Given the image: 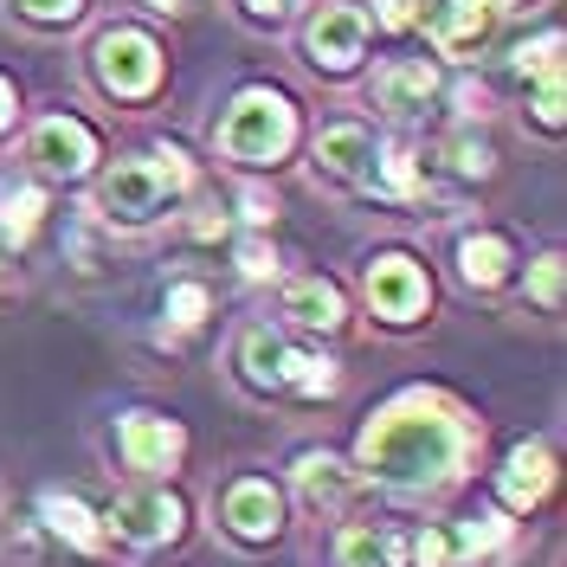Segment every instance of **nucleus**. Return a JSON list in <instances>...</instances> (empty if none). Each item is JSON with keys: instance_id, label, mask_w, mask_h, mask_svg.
I'll use <instances>...</instances> for the list:
<instances>
[{"instance_id": "1", "label": "nucleus", "mask_w": 567, "mask_h": 567, "mask_svg": "<svg viewBox=\"0 0 567 567\" xmlns=\"http://www.w3.org/2000/svg\"><path fill=\"white\" fill-rule=\"evenodd\" d=\"M484 458V413L452 388H400L374 406L354 439V477L406 503H439Z\"/></svg>"}, {"instance_id": "2", "label": "nucleus", "mask_w": 567, "mask_h": 567, "mask_svg": "<svg viewBox=\"0 0 567 567\" xmlns=\"http://www.w3.org/2000/svg\"><path fill=\"white\" fill-rule=\"evenodd\" d=\"M194 187H200L194 155L181 142H155L142 155H116V162H104L91 175V213L104 226H116V233H142V226L168 219Z\"/></svg>"}, {"instance_id": "3", "label": "nucleus", "mask_w": 567, "mask_h": 567, "mask_svg": "<svg viewBox=\"0 0 567 567\" xmlns=\"http://www.w3.org/2000/svg\"><path fill=\"white\" fill-rule=\"evenodd\" d=\"M297 142H303V110H297V97L284 84H246V91H233L226 110H219V123H213V148L233 168H246V175H265V168L290 162Z\"/></svg>"}, {"instance_id": "4", "label": "nucleus", "mask_w": 567, "mask_h": 567, "mask_svg": "<svg viewBox=\"0 0 567 567\" xmlns=\"http://www.w3.org/2000/svg\"><path fill=\"white\" fill-rule=\"evenodd\" d=\"M84 78H91V91L110 97V104H148L168 84V45L148 33V27H136V20H116V27H104V33L91 39Z\"/></svg>"}, {"instance_id": "5", "label": "nucleus", "mask_w": 567, "mask_h": 567, "mask_svg": "<svg viewBox=\"0 0 567 567\" xmlns=\"http://www.w3.org/2000/svg\"><path fill=\"white\" fill-rule=\"evenodd\" d=\"M104 516V535L116 548H136V555H155V548H175L187 542V523H194V509H187V496L168 484V477H136V484H123V491L110 496Z\"/></svg>"}, {"instance_id": "6", "label": "nucleus", "mask_w": 567, "mask_h": 567, "mask_svg": "<svg viewBox=\"0 0 567 567\" xmlns=\"http://www.w3.org/2000/svg\"><path fill=\"white\" fill-rule=\"evenodd\" d=\"M368 39H374V20H368L361 0H317L303 13V27H297V52H303V65L317 78L349 84L368 65Z\"/></svg>"}, {"instance_id": "7", "label": "nucleus", "mask_w": 567, "mask_h": 567, "mask_svg": "<svg viewBox=\"0 0 567 567\" xmlns=\"http://www.w3.org/2000/svg\"><path fill=\"white\" fill-rule=\"evenodd\" d=\"M361 297H368V310L381 329H420L432 317V271H425L420 251L406 246H381L361 258Z\"/></svg>"}, {"instance_id": "8", "label": "nucleus", "mask_w": 567, "mask_h": 567, "mask_svg": "<svg viewBox=\"0 0 567 567\" xmlns=\"http://www.w3.org/2000/svg\"><path fill=\"white\" fill-rule=\"evenodd\" d=\"M20 155H27V175H39L45 187H65V181H91L104 168V136L78 110H45L27 130Z\"/></svg>"}, {"instance_id": "9", "label": "nucleus", "mask_w": 567, "mask_h": 567, "mask_svg": "<svg viewBox=\"0 0 567 567\" xmlns=\"http://www.w3.org/2000/svg\"><path fill=\"white\" fill-rule=\"evenodd\" d=\"M116 458L130 477H175L187 464V425L162 406H130L116 413Z\"/></svg>"}, {"instance_id": "10", "label": "nucleus", "mask_w": 567, "mask_h": 567, "mask_svg": "<svg viewBox=\"0 0 567 567\" xmlns=\"http://www.w3.org/2000/svg\"><path fill=\"white\" fill-rule=\"evenodd\" d=\"M219 529L233 535L239 548H271V542H284V529H290V503H284V491L265 477V471H239L226 491H219Z\"/></svg>"}, {"instance_id": "11", "label": "nucleus", "mask_w": 567, "mask_h": 567, "mask_svg": "<svg viewBox=\"0 0 567 567\" xmlns=\"http://www.w3.org/2000/svg\"><path fill=\"white\" fill-rule=\"evenodd\" d=\"M278 329L290 336H310V342H329L349 329V290L322 271H297V278H278Z\"/></svg>"}, {"instance_id": "12", "label": "nucleus", "mask_w": 567, "mask_h": 567, "mask_svg": "<svg viewBox=\"0 0 567 567\" xmlns=\"http://www.w3.org/2000/svg\"><path fill=\"white\" fill-rule=\"evenodd\" d=\"M561 484V464H555V445L548 439H516L503 464H496V503L509 516H535L548 496Z\"/></svg>"}, {"instance_id": "13", "label": "nucleus", "mask_w": 567, "mask_h": 567, "mask_svg": "<svg viewBox=\"0 0 567 567\" xmlns=\"http://www.w3.org/2000/svg\"><path fill=\"white\" fill-rule=\"evenodd\" d=\"M445 97V65L439 59H388L368 78V104L388 110L393 123H413Z\"/></svg>"}, {"instance_id": "14", "label": "nucleus", "mask_w": 567, "mask_h": 567, "mask_svg": "<svg viewBox=\"0 0 567 567\" xmlns=\"http://www.w3.org/2000/svg\"><path fill=\"white\" fill-rule=\"evenodd\" d=\"M368 200H388V207H420L432 194V168H425L420 142L413 136H374V162L361 181Z\"/></svg>"}, {"instance_id": "15", "label": "nucleus", "mask_w": 567, "mask_h": 567, "mask_svg": "<svg viewBox=\"0 0 567 567\" xmlns=\"http://www.w3.org/2000/svg\"><path fill=\"white\" fill-rule=\"evenodd\" d=\"M297 354L303 342H290V329H271V322H251L239 336V381L265 400H290V381H297Z\"/></svg>"}, {"instance_id": "16", "label": "nucleus", "mask_w": 567, "mask_h": 567, "mask_svg": "<svg viewBox=\"0 0 567 567\" xmlns=\"http://www.w3.org/2000/svg\"><path fill=\"white\" fill-rule=\"evenodd\" d=\"M310 155H317V181L361 194L368 162H374V123H361V116H329L317 130V148H310Z\"/></svg>"}, {"instance_id": "17", "label": "nucleus", "mask_w": 567, "mask_h": 567, "mask_svg": "<svg viewBox=\"0 0 567 567\" xmlns=\"http://www.w3.org/2000/svg\"><path fill=\"white\" fill-rule=\"evenodd\" d=\"M290 484H297V496H303V509H317V516L349 509L354 491H361L354 464L342 458V452H329V445H303V452L290 458Z\"/></svg>"}, {"instance_id": "18", "label": "nucleus", "mask_w": 567, "mask_h": 567, "mask_svg": "<svg viewBox=\"0 0 567 567\" xmlns=\"http://www.w3.org/2000/svg\"><path fill=\"white\" fill-rule=\"evenodd\" d=\"M503 20L491 0H439L432 7V20H425V45H432V59H471L491 27Z\"/></svg>"}, {"instance_id": "19", "label": "nucleus", "mask_w": 567, "mask_h": 567, "mask_svg": "<svg viewBox=\"0 0 567 567\" xmlns=\"http://www.w3.org/2000/svg\"><path fill=\"white\" fill-rule=\"evenodd\" d=\"M45 219H52V187L39 175H7L0 181V251H20L33 246L39 233H45Z\"/></svg>"}, {"instance_id": "20", "label": "nucleus", "mask_w": 567, "mask_h": 567, "mask_svg": "<svg viewBox=\"0 0 567 567\" xmlns=\"http://www.w3.org/2000/svg\"><path fill=\"white\" fill-rule=\"evenodd\" d=\"M516 271H523V251L509 233H496V226L458 233V278L471 290H503V284H516Z\"/></svg>"}, {"instance_id": "21", "label": "nucleus", "mask_w": 567, "mask_h": 567, "mask_svg": "<svg viewBox=\"0 0 567 567\" xmlns=\"http://www.w3.org/2000/svg\"><path fill=\"white\" fill-rule=\"evenodd\" d=\"M39 529L52 535V542H65L71 555H104L110 548L104 516H97L78 491H45L39 496Z\"/></svg>"}, {"instance_id": "22", "label": "nucleus", "mask_w": 567, "mask_h": 567, "mask_svg": "<svg viewBox=\"0 0 567 567\" xmlns=\"http://www.w3.org/2000/svg\"><path fill=\"white\" fill-rule=\"evenodd\" d=\"M329 561L336 567H413L406 561V529H388V523H342Z\"/></svg>"}, {"instance_id": "23", "label": "nucleus", "mask_w": 567, "mask_h": 567, "mask_svg": "<svg viewBox=\"0 0 567 567\" xmlns=\"http://www.w3.org/2000/svg\"><path fill=\"white\" fill-rule=\"evenodd\" d=\"M509 542H516V516H509L503 503H496V509H477V516L452 523V567L496 561V555H509Z\"/></svg>"}, {"instance_id": "24", "label": "nucleus", "mask_w": 567, "mask_h": 567, "mask_svg": "<svg viewBox=\"0 0 567 567\" xmlns=\"http://www.w3.org/2000/svg\"><path fill=\"white\" fill-rule=\"evenodd\" d=\"M439 155H445V175L452 181H477V187H484V181L503 175V148L491 142L484 123H458L452 136L439 142Z\"/></svg>"}, {"instance_id": "25", "label": "nucleus", "mask_w": 567, "mask_h": 567, "mask_svg": "<svg viewBox=\"0 0 567 567\" xmlns=\"http://www.w3.org/2000/svg\"><path fill=\"white\" fill-rule=\"evenodd\" d=\"M207 317H213V284L207 278H175L162 290V342H168V349L187 342V336H200Z\"/></svg>"}, {"instance_id": "26", "label": "nucleus", "mask_w": 567, "mask_h": 567, "mask_svg": "<svg viewBox=\"0 0 567 567\" xmlns=\"http://www.w3.org/2000/svg\"><path fill=\"white\" fill-rule=\"evenodd\" d=\"M349 388V374H342V361L329 349H303L297 354V381H290V400H303V406H322V400H342Z\"/></svg>"}, {"instance_id": "27", "label": "nucleus", "mask_w": 567, "mask_h": 567, "mask_svg": "<svg viewBox=\"0 0 567 567\" xmlns=\"http://www.w3.org/2000/svg\"><path fill=\"white\" fill-rule=\"evenodd\" d=\"M561 52H567V39L561 27H542L535 39H523V45H509V84H523L529 91L535 78H548V71H561Z\"/></svg>"}, {"instance_id": "28", "label": "nucleus", "mask_w": 567, "mask_h": 567, "mask_svg": "<svg viewBox=\"0 0 567 567\" xmlns=\"http://www.w3.org/2000/svg\"><path fill=\"white\" fill-rule=\"evenodd\" d=\"M233 265H239L246 284H278L284 278V251L271 246V233H258V226H246V233L233 239Z\"/></svg>"}, {"instance_id": "29", "label": "nucleus", "mask_w": 567, "mask_h": 567, "mask_svg": "<svg viewBox=\"0 0 567 567\" xmlns=\"http://www.w3.org/2000/svg\"><path fill=\"white\" fill-rule=\"evenodd\" d=\"M529 123H535V136H561V123H567V65L529 84Z\"/></svg>"}, {"instance_id": "30", "label": "nucleus", "mask_w": 567, "mask_h": 567, "mask_svg": "<svg viewBox=\"0 0 567 567\" xmlns=\"http://www.w3.org/2000/svg\"><path fill=\"white\" fill-rule=\"evenodd\" d=\"M27 27H39V33H71L84 13H91V0H7Z\"/></svg>"}, {"instance_id": "31", "label": "nucleus", "mask_w": 567, "mask_h": 567, "mask_svg": "<svg viewBox=\"0 0 567 567\" xmlns=\"http://www.w3.org/2000/svg\"><path fill=\"white\" fill-rule=\"evenodd\" d=\"M561 284H567V258L561 251H542V258L529 265V278H523V297H529L535 310L555 317V310H561Z\"/></svg>"}, {"instance_id": "32", "label": "nucleus", "mask_w": 567, "mask_h": 567, "mask_svg": "<svg viewBox=\"0 0 567 567\" xmlns=\"http://www.w3.org/2000/svg\"><path fill=\"white\" fill-rule=\"evenodd\" d=\"M439 104H452L458 123H491L496 97H491V84H484V78H471V71H464V78H445V97H439Z\"/></svg>"}, {"instance_id": "33", "label": "nucleus", "mask_w": 567, "mask_h": 567, "mask_svg": "<svg viewBox=\"0 0 567 567\" xmlns=\"http://www.w3.org/2000/svg\"><path fill=\"white\" fill-rule=\"evenodd\" d=\"M432 7H439V0H374V7H368V20H374L381 33H425Z\"/></svg>"}, {"instance_id": "34", "label": "nucleus", "mask_w": 567, "mask_h": 567, "mask_svg": "<svg viewBox=\"0 0 567 567\" xmlns=\"http://www.w3.org/2000/svg\"><path fill=\"white\" fill-rule=\"evenodd\" d=\"M233 207H239V219H246V226H258V233H271V219H278V187H265V181H239V187H233Z\"/></svg>"}, {"instance_id": "35", "label": "nucleus", "mask_w": 567, "mask_h": 567, "mask_svg": "<svg viewBox=\"0 0 567 567\" xmlns=\"http://www.w3.org/2000/svg\"><path fill=\"white\" fill-rule=\"evenodd\" d=\"M406 561L413 567H452V529H439V523L413 529L406 535Z\"/></svg>"}, {"instance_id": "36", "label": "nucleus", "mask_w": 567, "mask_h": 567, "mask_svg": "<svg viewBox=\"0 0 567 567\" xmlns=\"http://www.w3.org/2000/svg\"><path fill=\"white\" fill-rule=\"evenodd\" d=\"M233 7H239L246 27H265V33L290 27V13H297V0H233Z\"/></svg>"}, {"instance_id": "37", "label": "nucleus", "mask_w": 567, "mask_h": 567, "mask_svg": "<svg viewBox=\"0 0 567 567\" xmlns=\"http://www.w3.org/2000/svg\"><path fill=\"white\" fill-rule=\"evenodd\" d=\"M226 226H233V213H219V207H194L187 213V239H226Z\"/></svg>"}, {"instance_id": "38", "label": "nucleus", "mask_w": 567, "mask_h": 567, "mask_svg": "<svg viewBox=\"0 0 567 567\" xmlns=\"http://www.w3.org/2000/svg\"><path fill=\"white\" fill-rule=\"evenodd\" d=\"M13 116H20V91H13V78H0V136L13 130Z\"/></svg>"}, {"instance_id": "39", "label": "nucleus", "mask_w": 567, "mask_h": 567, "mask_svg": "<svg viewBox=\"0 0 567 567\" xmlns=\"http://www.w3.org/2000/svg\"><path fill=\"white\" fill-rule=\"evenodd\" d=\"M142 7H148V13H187L194 0H142Z\"/></svg>"}, {"instance_id": "40", "label": "nucleus", "mask_w": 567, "mask_h": 567, "mask_svg": "<svg viewBox=\"0 0 567 567\" xmlns=\"http://www.w3.org/2000/svg\"><path fill=\"white\" fill-rule=\"evenodd\" d=\"M20 284V271H13V251H0V290H13Z\"/></svg>"}, {"instance_id": "41", "label": "nucleus", "mask_w": 567, "mask_h": 567, "mask_svg": "<svg viewBox=\"0 0 567 567\" xmlns=\"http://www.w3.org/2000/svg\"><path fill=\"white\" fill-rule=\"evenodd\" d=\"M496 13H523V7H529V0H491Z\"/></svg>"}]
</instances>
